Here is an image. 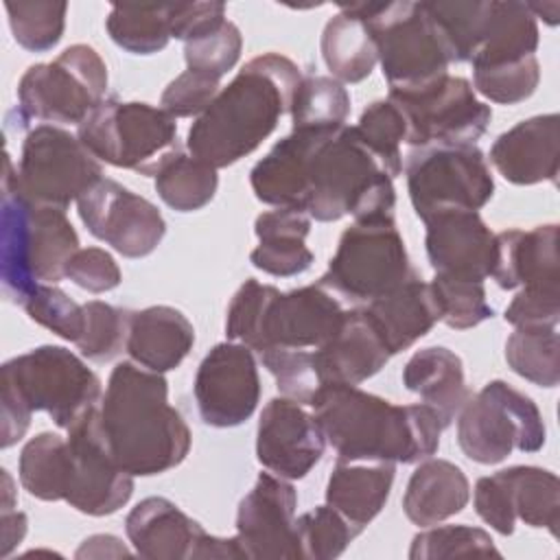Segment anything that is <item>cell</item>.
<instances>
[{"mask_svg":"<svg viewBox=\"0 0 560 560\" xmlns=\"http://www.w3.org/2000/svg\"><path fill=\"white\" fill-rule=\"evenodd\" d=\"M308 407L346 462L416 464L438 453L444 431L433 407L394 405L357 385H322Z\"/></svg>","mask_w":560,"mask_h":560,"instance_id":"6da1fadb","label":"cell"},{"mask_svg":"<svg viewBox=\"0 0 560 560\" xmlns=\"http://www.w3.org/2000/svg\"><path fill=\"white\" fill-rule=\"evenodd\" d=\"M300 79L298 63L284 55L265 52L249 59L190 125V155L212 168H225L256 151L291 109Z\"/></svg>","mask_w":560,"mask_h":560,"instance_id":"7a4b0ae2","label":"cell"},{"mask_svg":"<svg viewBox=\"0 0 560 560\" xmlns=\"http://www.w3.org/2000/svg\"><path fill=\"white\" fill-rule=\"evenodd\" d=\"M98 416L114 459L133 477L162 475L190 451V429L168 405L166 378L133 361L112 370Z\"/></svg>","mask_w":560,"mask_h":560,"instance_id":"3957f363","label":"cell"},{"mask_svg":"<svg viewBox=\"0 0 560 560\" xmlns=\"http://www.w3.org/2000/svg\"><path fill=\"white\" fill-rule=\"evenodd\" d=\"M394 179L363 144L354 127L313 131L304 168V212L315 221L346 214L370 219L394 214Z\"/></svg>","mask_w":560,"mask_h":560,"instance_id":"277c9868","label":"cell"},{"mask_svg":"<svg viewBox=\"0 0 560 560\" xmlns=\"http://www.w3.org/2000/svg\"><path fill=\"white\" fill-rule=\"evenodd\" d=\"M0 278L4 295L20 304L46 282L66 278V265L79 249V236L66 210L37 206L2 182Z\"/></svg>","mask_w":560,"mask_h":560,"instance_id":"5b68a950","label":"cell"},{"mask_svg":"<svg viewBox=\"0 0 560 560\" xmlns=\"http://www.w3.org/2000/svg\"><path fill=\"white\" fill-rule=\"evenodd\" d=\"M341 7L368 24L389 92L420 90L448 74L453 55L424 2H350Z\"/></svg>","mask_w":560,"mask_h":560,"instance_id":"8992f818","label":"cell"},{"mask_svg":"<svg viewBox=\"0 0 560 560\" xmlns=\"http://www.w3.org/2000/svg\"><path fill=\"white\" fill-rule=\"evenodd\" d=\"M77 136L98 162L153 177L182 151L175 118L140 101L103 98L77 125Z\"/></svg>","mask_w":560,"mask_h":560,"instance_id":"52a82bcc","label":"cell"},{"mask_svg":"<svg viewBox=\"0 0 560 560\" xmlns=\"http://www.w3.org/2000/svg\"><path fill=\"white\" fill-rule=\"evenodd\" d=\"M98 179H103L101 162L79 136L55 125H37L26 133L18 168L9 153L4 158L2 182L37 206L66 210Z\"/></svg>","mask_w":560,"mask_h":560,"instance_id":"ba28073f","label":"cell"},{"mask_svg":"<svg viewBox=\"0 0 560 560\" xmlns=\"http://www.w3.org/2000/svg\"><path fill=\"white\" fill-rule=\"evenodd\" d=\"M107 92V66L88 44H72L48 63L31 66L18 83V127L31 120L79 125Z\"/></svg>","mask_w":560,"mask_h":560,"instance_id":"9c48e42d","label":"cell"},{"mask_svg":"<svg viewBox=\"0 0 560 560\" xmlns=\"http://www.w3.org/2000/svg\"><path fill=\"white\" fill-rule=\"evenodd\" d=\"M413 273L394 214H381L343 230L319 284L348 300L372 302Z\"/></svg>","mask_w":560,"mask_h":560,"instance_id":"30bf717a","label":"cell"},{"mask_svg":"<svg viewBox=\"0 0 560 560\" xmlns=\"http://www.w3.org/2000/svg\"><path fill=\"white\" fill-rule=\"evenodd\" d=\"M547 429L536 402L501 378L486 383L457 413V442L477 464H499L514 448L536 453L545 446Z\"/></svg>","mask_w":560,"mask_h":560,"instance_id":"8fae6325","label":"cell"},{"mask_svg":"<svg viewBox=\"0 0 560 560\" xmlns=\"http://www.w3.org/2000/svg\"><path fill=\"white\" fill-rule=\"evenodd\" d=\"M2 385L66 431L103 398L101 378L63 346H39L4 361Z\"/></svg>","mask_w":560,"mask_h":560,"instance_id":"7c38bea8","label":"cell"},{"mask_svg":"<svg viewBox=\"0 0 560 560\" xmlns=\"http://www.w3.org/2000/svg\"><path fill=\"white\" fill-rule=\"evenodd\" d=\"M416 214L427 221L442 210H479L494 195V179L477 144L413 147L405 164Z\"/></svg>","mask_w":560,"mask_h":560,"instance_id":"4fadbf2b","label":"cell"},{"mask_svg":"<svg viewBox=\"0 0 560 560\" xmlns=\"http://www.w3.org/2000/svg\"><path fill=\"white\" fill-rule=\"evenodd\" d=\"M405 120L407 142L427 144H475L488 129L492 109L475 96L464 77H442L420 90L389 92Z\"/></svg>","mask_w":560,"mask_h":560,"instance_id":"5bb4252c","label":"cell"},{"mask_svg":"<svg viewBox=\"0 0 560 560\" xmlns=\"http://www.w3.org/2000/svg\"><path fill=\"white\" fill-rule=\"evenodd\" d=\"M77 210L88 232L125 258L153 254L166 234L162 212L109 177L98 179L77 201Z\"/></svg>","mask_w":560,"mask_h":560,"instance_id":"9a60e30c","label":"cell"},{"mask_svg":"<svg viewBox=\"0 0 560 560\" xmlns=\"http://www.w3.org/2000/svg\"><path fill=\"white\" fill-rule=\"evenodd\" d=\"M72 453V472L66 503L88 516H107L118 512L133 492V475L122 470L114 459L98 407L88 411L68 429Z\"/></svg>","mask_w":560,"mask_h":560,"instance_id":"2e32d148","label":"cell"},{"mask_svg":"<svg viewBox=\"0 0 560 560\" xmlns=\"http://www.w3.org/2000/svg\"><path fill=\"white\" fill-rule=\"evenodd\" d=\"M192 389L206 424L230 429L249 420L260 400V378L252 348L238 341L210 348L197 368Z\"/></svg>","mask_w":560,"mask_h":560,"instance_id":"e0dca14e","label":"cell"},{"mask_svg":"<svg viewBox=\"0 0 560 560\" xmlns=\"http://www.w3.org/2000/svg\"><path fill=\"white\" fill-rule=\"evenodd\" d=\"M298 492L273 472H260L236 512V540L243 558H302L295 527Z\"/></svg>","mask_w":560,"mask_h":560,"instance_id":"ac0fdd59","label":"cell"},{"mask_svg":"<svg viewBox=\"0 0 560 560\" xmlns=\"http://www.w3.org/2000/svg\"><path fill=\"white\" fill-rule=\"evenodd\" d=\"M326 448L317 418L291 398H271L258 420L256 457L282 479H302L322 459Z\"/></svg>","mask_w":560,"mask_h":560,"instance_id":"d6986e66","label":"cell"},{"mask_svg":"<svg viewBox=\"0 0 560 560\" xmlns=\"http://www.w3.org/2000/svg\"><path fill=\"white\" fill-rule=\"evenodd\" d=\"M343 313L335 293L319 282L287 293L276 291L260 324L256 352L267 348H319L337 332Z\"/></svg>","mask_w":560,"mask_h":560,"instance_id":"ffe728a7","label":"cell"},{"mask_svg":"<svg viewBox=\"0 0 560 560\" xmlns=\"http://www.w3.org/2000/svg\"><path fill=\"white\" fill-rule=\"evenodd\" d=\"M424 225L427 258L435 273L479 282L492 276L497 234L477 210H442Z\"/></svg>","mask_w":560,"mask_h":560,"instance_id":"44dd1931","label":"cell"},{"mask_svg":"<svg viewBox=\"0 0 560 560\" xmlns=\"http://www.w3.org/2000/svg\"><path fill=\"white\" fill-rule=\"evenodd\" d=\"M490 162L516 186L556 182L560 168V116L540 114L516 122L492 142Z\"/></svg>","mask_w":560,"mask_h":560,"instance_id":"7402d4cb","label":"cell"},{"mask_svg":"<svg viewBox=\"0 0 560 560\" xmlns=\"http://www.w3.org/2000/svg\"><path fill=\"white\" fill-rule=\"evenodd\" d=\"M389 357L365 308L346 311L337 332L313 350L322 385H359L381 372Z\"/></svg>","mask_w":560,"mask_h":560,"instance_id":"603a6c76","label":"cell"},{"mask_svg":"<svg viewBox=\"0 0 560 560\" xmlns=\"http://www.w3.org/2000/svg\"><path fill=\"white\" fill-rule=\"evenodd\" d=\"M133 551L147 560H197L208 534L195 518L164 497L142 499L125 518Z\"/></svg>","mask_w":560,"mask_h":560,"instance_id":"cb8c5ba5","label":"cell"},{"mask_svg":"<svg viewBox=\"0 0 560 560\" xmlns=\"http://www.w3.org/2000/svg\"><path fill=\"white\" fill-rule=\"evenodd\" d=\"M558 225H536L532 230H503L497 234V256L492 278L505 291L527 284L560 287Z\"/></svg>","mask_w":560,"mask_h":560,"instance_id":"d4e9b609","label":"cell"},{"mask_svg":"<svg viewBox=\"0 0 560 560\" xmlns=\"http://www.w3.org/2000/svg\"><path fill=\"white\" fill-rule=\"evenodd\" d=\"M365 313L376 326L389 354L407 350L440 322V308L431 284L418 273L389 293L368 302Z\"/></svg>","mask_w":560,"mask_h":560,"instance_id":"484cf974","label":"cell"},{"mask_svg":"<svg viewBox=\"0 0 560 560\" xmlns=\"http://www.w3.org/2000/svg\"><path fill=\"white\" fill-rule=\"evenodd\" d=\"M195 328L175 306L155 304L131 313L127 354L151 372L175 370L192 350Z\"/></svg>","mask_w":560,"mask_h":560,"instance_id":"4316f807","label":"cell"},{"mask_svg":"<svg viewBox=\"0 0 560 560\" xmlns=\"http://www.w3.org/2000/svg\"><path fill=\"white\" fill-rule=\"evenodd\" d=\"M394 475V462L337 459L326 483V503L363 532V527L385 508Z\"/></svg>","mask_w":560,"mask_h":560,"instance_id":"83f0119b","label":"cell"},{"mask_svg":"<svg viewBox=\"0 0 560 560\" xmlns=\"http://www.w3.org/2000/svg\"><path fill=\"white\" fill-rule=\"evenodd\" d=\"M258 245L252 249L249 260L256 269L291 278L304 273L313 265V252L304 238L311 232V217L298 208H276L262 212L254 221Z\"/></svg>","mask_w":560,"mask_h":560,"instance_id":"f1b7e54d","label":"cell"},{"mask_svg":"<svg viewBox=\"0 0 560 560\" xmlns=\"http://www.w3.org/2000/svg\"><path fill=\"white\" fill-rule=\"evenodd\" d=\"M470 499V483L464 470L448 459H422L411 472L402 497L407 518L420 527L438 525L459 514Z\"/></svg>","mask_w":560,"mask_h":560,"instance_id":"f546056e","label":"cell"},{"mask_svg":"<svg viewBox=\"0 0 560 560\" xmlns=\"http://www.w3.org/2000/svg\"><path fill=\"white\" fill-rule=\"evenodd\" d=\"M402 385L438 411L444 429L451 427L470 398L464 363L459 354L444 346H429L413 352L402 368Z\"/></svg>","mask_w":560,"mask_h":560,"instance_id":"4dcf8cb0","label":"cell"},{"mask_svg":"<svg viewBox=\"0 0 560 560\" xmlns=\"http://www.w3.org/2000/svg\"><path fill=\"white\" fill-rule=\"evenodd\" d=\"M538 48V22L527 2L488 0L486 20L472 52V68L532 57Z\"/></svg>","mask_w":560,"mask_h":560,"instance_id":"1f68e13d","label":"cell"},{"mask_svg":"<svg viewBox=\"0 0 560 560\" xmlns=\"http://www.w3.org/2000/svg\"><path fill=\"white\" fill-rule=\"evenodd\" d=\"M311 138L313 131H291L254 164L249 184L258 201L304 210V168Z\"/></svg>","mask_w":560,"mask_h":560,"instance_id":"d6a6232c","label":"cell"},{"mask_svg":"<svg viewBox=\"0 0 560 560\" xmlns=\"http://www.w3.org/2000/svg\"><path fill=\"white\" fill-rule=\"evenodd\" d=\"M494 481L514 516L529 527L549 529L558 536L560 523V481L551 470L538 466H510L497 470Z\"/></svg>","mask_w":560,"mask_h":560,"instance_id":"836d02e7","label":"cell"},{"mask_svg":"<svg viewBox=\"0 0 560 560\" xmlns=\"http://www.w3.org/2000/svg\"><path fill=\"white\" fill-rule=\"evenodd\" d=\"M319 46L326 68L339 83H359L368 79L378 61L368 24L343 7L326 22Z\"/></svg>","mask_w":560,"mask_h":560,"instance_id":"e575fe53","label":"cell"},{"mask_svg":"<svg viewBox=\"0 0 560 560\" xmlns=\"http://www.w3.org/2000/svg\"><path fill=\"white\" fill-rule=\"evenodd\" d=\"M72 472L68 438L44 431L31 438L18 462L22 488L42 501H66Z\"/></svg>","mask_w":560,"mask_h":560,"instance_id":"d590c367","label":"cell"},{"mask_svg":"<svg viewBox=\"0 0 560 560\" xmlns=\"http://www.w3.org/2000/svg\"><path fill=\"white\" fill-rule=\"evenodd\" d=\"M293 131H328L346 125L350 114V94L332 77H302L291 101Z\"/></svg>","mask_w":560,"mask_h":560,"instance_id":"8d00e7d4","label":"cell"},{"mask_svg":"<svg viewBox=\"0 0 560 560\" xmlns=\"http://www.w3.org/2000/svg\"><path fill=\"white\" fill-rule=\"evenodd\" d=\"M217 186V168L184 151L173 155L155 175L160 199L177 212L201 210L212 201Z\"/></svg>","mask_w":560,"mask_h":560,"instance_id":"74e56055","label":"cell"},{"mask_svg":"<svg viewBox=\"0 0 560 560\" xmlns=\"http://www.w3.org/2000/svg\"><path fill=\"white\" fill-rule=\"evenodd\" d=\"M105 28L116 46L131 55H153L171 39L168 4H114Z\"/></svg>","mask_w":560,"mask_h":560,"instance_id":"f35d334b","label":"cell"},{"mask_svg":"<svg viewBox=\"0 0 560 560\" xmlns=\"http://www.w3.org/2000/svg\"><path fill=\"white\" fill-rule=\"evenodd\" d=\"M505 361L525 381L556 387L560 381V346L556 328H516L505 341Z\"/></svg>","mask_w":560,"mask_h":560,"instance_id":"ab89813d","label":"cell"},{"mask_svg":"<svg viewBox=\"0 0 560 560\" xmlns=\"http://www.w3.org/2000/svg\"><path fill=\"white\" fill-rule=\"evenodd\" d=\"M357 133L363 144L376 155L381 166L394 179L402 171V155L400 142H407V120L400 107L389 101L381 98L370 103L357 122Z\"/></svg>","mask_w":560,"mask_h":560,"instance_id":"60d3db41","label":"cell"},{"mask_svg":"<svg viewBox=\"0 0 560 560\" xmlns=\"http://www.w3.org/2000/svg\"><path fill=\"white\" fill-rule=\"evenodd\" d=\"M13 39L28 52L52 50L63 37L66 2H4Z\"/></svg>","mask_w":560,"mask_h":560,"instance_id":"b9f144b4","label":"cell"},{"mask_svg":"<svg viewBox=\"0 0 560 560\" xmlns=\"http://www.w3.org/2000/svg\"><path fill=\"white\" fill-rule=\"evenodd\" d=\"M83 311H85V328L81 339L77 341V348L81 350V354L96 363H107L116 359L122 352V348H127L133 311H127L101 300L85 302Z\"/></svg>","mask_w":560,"mask_h":560,"instance_id":"7bdbcfd3","label":"cell"},{"mask_svg":"<svg viewBox=\"0 0 560 560\" xmlns=\"http://www.w3.org/2000/svg\"><path fill=\"white\" fill-rule=\"evenodd\" d=\"M440 308V322L455 330H468L494 315L486 300L483 282L435 273L429 282Z\"/></svg>","mask_w":560,"mask_h":560,"instance_id":"ee69618b","label":"cell"},{"mask_svg":"<svg viewBox=\"0 0 560 560\" xmlns=\"http://www.w3.org/2000/svg\"><path fill=\"white\" fill-rule=\"evenodd\" d=\"M295 527L302 558L311 560H332L341 556L361 534V529H357L328 503L300 514L295 518Z\"/></svg>","mask_w":560,"mask_h":560,"instance_id":"f6af8a7d","label":"cell"},{"mask_svg":"<svg viewBox=\"0 0 560 560\" xmlns=\"http://www.w3.org/2000/svg\"><path fill=\"white\" fill-rule=\"evenodd\" d=\"M464 556H497L501 551L494 547L490 534L481 527L470 525H444L420 532L413 536L409 547L411 560H440V558H464Z\"/></svg>","mask_w":560,"mask_h":560,"instance_id":"bcb514c9","label":"cell"},{"mask_svg":"<svg viewBox=\"0 0 560 560\" xmlns=\"http://www.w3.org/2000/svg\"><path fill=\"white\" fill-rule=\"evenodd\" d=\"M538 81H540V63L536 55H532L510 63L472 68L470 85L492 103L516 105L536 92Z\"/></svg>","mask_w":560,"mask_h":560,"instance_id":"7dc6e473","label":"cell"},{"mask_svg":"<svg viewBox=\"0 0 560 560\" xmlns=\"http://www.w3.org/2000/svg\"><path fill=\"white\" fill-rule=\"evenodd\" d=\"M243 50V35L228 18L217 26L184 42V59L188 70L206 72L217 79L228 74Z\"/></svg>","mask_w":560,"mask_h":560,"instance_id":"c3c4849f","label":"cell"},{"mask_svg":"<svg viewBox=\"0 0 560 560\" xmlns=\"http://www.w3.org/2000/svg\"><path fill=\"white\" fill-rule=\"evenodd\" d=\"M262 365L273 374L276 385L284 398L300 405H311L322 383L315 370L313 350L300 348H267L258 352Z\"/></svg>","mask_w":560,"mask_h":560,"instance_id":"681fc988","label":"cell"},{"mask_svg":"<svg viewBox=\"0 0 560 560\" xmlns=\"http://www.w3.org/2000/svg\"><path fill=\"white\" fill-rule=\"evenodd\" d=\"M26 315L66 341L77 343L85 328V311L55 284H37L22 302Z\"/></svg>","mask_w":560,"mask_h":560,"instance_id":"f907efd6","label":"cell"},{"mask_svg":"<svg viewBox=\"0 0 560 560\" xmlns=\"http://www.w3.org/2000/svg\"><path fill=\"white\" fill-rule=\"evenodd\" d=\"M273 284H262L254 278H247L238 291L234 293L228 315H225V335L232 341L245 343L247 348L256 350L258 335H260V324L267 311L269 300L276 295Z\"/></svg>","mask_w":560,"mask_h":560,"instance_id":"816d5d0a","label":"cell"},{"mask_svg":"<svg viewBox=\"0 0 560 560\" xmlns=\"http://www.w3.org/2000/svg\"><path fill=\"white\" fill-rule=\"evenodd\" d=\"M221 79L197 72V70H184L177 74L162 92L160 105L164 112H168L173 118H188V116H201L208 105L219 94Z\"/></svg>","mask_w":560,"mask_h":560,"instance_id":"f5cc1de1","label":"cell"},{"mask_svg":"<svg viewBox=\"0 0 560 560\" xmlns=\"http://www.w3.org/2000/svg\"><path fill=\"white\" fill-rule=\"evenodd\" d=\"M503 317L514 328H556L560 319V287H523L505 308Z\"/></svg>","mask_w":560,"mask_h":560,"instance_id":"db71d44e","label":"cell"},{"mask_svg":"<svg viewBox=\"0 0 560 560\" xmlns=\"http://www.w3.org/2000/svg\"><path fill=\"white\" fill-rule=\"evenodd\" d=\"M66 278L90 293H105L120 284L122 273L109 252L101 247H83L68 260Z\"/></svg>","mask_w":560,"mask_h":560,"instance_id":"11a10c76","label":"cell"},{"mask_svg":"<svg viewBox=\"0 0 560 560\" xmlns=\"http://www.w3.org/2000/svg\"><path fill=\"white\" fill-rule=\"evenodd\" d=\"M225 20L223 2H177L168 4L171 37L188 42L195 35L217 26Z\"/></svg>","mask_w":560,"mask_h":560,"instance_id":"9f6ffc18","label":"cell"},{"mask_svg":"<svg viewBox=\"0 0 560 560\" xmlns=\"http://www.w3.org/2000/svg\"><path fill=\"white\" fill-rule=\"evenodd\" d=\"M475 512L479 514V518L483 523H488L494 532H499L501 536H510L514 534V516L510 514L503 494L494 481V477H481L475 483Z\"/></svg>","mask_w":560,"mask_h":560,"instance_id":"6f0895ef","label":"cell"},{"mask_svg":"<svg viewBox=\"0 0 560 560\" xmlns=\"http://www.w3.org/2000/svg\"><path fill=\"white\" fill-rule=\"evenodd\" d=\"M31 409L26 407V402L7 385H0V446L9 448L13 444H18L28 424H31Z\"/></svg>","mask_w":560,"mask_h":560,"instance_id":"680465c9","label":"cell"},{"mask_svg":"<svg viewBox=\"0 0 560 560\" xmlns=\"http://www.w3.org/2000/svg\"><path fill=\"white\" fill-rule=\"evenodd\" d=\"M77 558H120L131 556V551L112 534H94L81 542L74 553Z\"/></svg>","mask_w":560,"mask_h":560,"instance_id":"91938a15","label":"cell"},{"mask_svg":"<svg viewBox=\"0 0 560 560\" xmlns=\"http://www.w3.org/2000/svg\"><path fill=\"white\" fill-rule=\"evenodd\" d=\"M26 534V516L22 512L2 510V556H9Z\"/></svg>","mask_w":560,"mask_h":560,"instance_id":"94428289","label":"cell"},{"mask_svg":"<svg viewBox=\"0 0 560 560\" xmlns=\"http://www.w3.org/2000/svg\"><path fill=\"white\" fill-rule=\"evenodd\" d=\"M529 11L534 13V18H545L547 24H556L558 22V13H560V4L558 2H527Z\"/></svg>","mask_w":560,"mask_h":560,"instance_id":"6125c7cd","label":"cell"}]
</instances>
